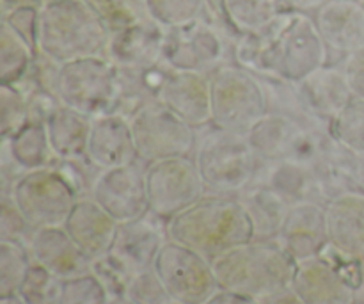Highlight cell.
<instances>
[{
  "label": "cell",
  "instance_id": "cell-52",
  "mask_svg": "<svg viewBox=\"0 0 364 304\" xmlns=\"http://www.w3.org/2000/svg\"><path fill=\"white\" fill-rule=\"evenodd\" d=\"M167 304H181V303H176V301H169Z\"/></svg>",
  "mask_w": 364,
  "mask_h": 304
},
{
  "label": "cell",
  "instance_id": "cell-26",
  "mask_svg": "<svg viewBox=\"0 0 364 304\" xmlns=\"http://www.w3.org/2000/svg\"><path fill=\"white\" fill-rule=\"evenodd\" d=\"M315 171L326 203L343 192L364 194V159L343 148L331 134L316 160Z\"/></svg>",
  "mask_w": 364,
  "mask_h": 304
},
{
  "label": "cell",
  "instance_id": "cell-44",
  "mask_svg": "<svg viewBox=\"0 0 364 304\" xmlns=\"http://www.w3.org/2000/svg\"><path fill=\"white\" fill-rule=\"evenodd\" d=\"M341 70L347 78L352 96L364 100V48L345 57Z\"/></svg>",
  "mask_w": 364,
  "mask_h": 304
},
{
  "label": "cell",
  "instance_id": "cell-3",
  "mask_svg": "<svg viewBox=\"0 0 364 304\" xmlns=\"http://www.w3.org/2000/svg\"><path fill=\"white\" fill-rule=\"evenodd\" d=\"M110 28L85 0H43L38 52L59 64L105 56Z\"/></svg>",
  "mask_w": 364,
  "mask_h": 304
},
{
  "label": "cell",
  "instance_id": "cell-53",
  "mask_svg": "<svg viewBox=\"0 0 364 304\" xmlns=\"http://www.w3.org/2000/svg\"><path fill=\"white\" fill-rule=\"evenodd\" d=\"M361 2H364V0H361Z\"/></svg>",
  "mask_w": 364,
  "mask_h": 304
},
{
  "label": "cell",
  "instance_id": "cell-11",
  "mask_svg": "<svg viewBox=\"0 0 364 304\" xmlns=\"http://www.w3.org/2000/svg\"><path fill=\"white\" fill-rule=\"evenodd\" d=\"M139 160L155 162L191 157L198 148L196 128L159 102H149L130 117Z\"/></svg>",
  "mask_w": 364,
  "mask_h": 304
},
{
  "label": "cell",
  "instance_id": "cell-17",
  "mask_svg": "<svg viewBox=\"0 0 364 304\" xmlns=\"http://www.w3.org/2000/svg\"><path fill=\"white\" fill-rule=\"evenodd\" d=\"M156 102L194 127L212 123V85L210 73L171 70L164 80Z\"/></svg>",
  "mask_w": 364,
  "mask_h": 304
},
{
  "label": "cell",
  "instance_id": "cell-40",
  "mask_svg": "<svg viewBox=\"0 0 364 304\" xmlns=\"http://www.w3.org/2000/svg\"><path fill=\"white\" fill-rule=\"evenodd\" d=\"M91 273L98 278L100 283L103 285V288H105L110 299L127 295L128 285H130L132 278H134L110 255H105L102 256V258L92 260Z\"/></svg>",
  "mask_w": 364,
  "mask_h": 304
},
{
  "label": "cell",
  "instance_id": "cell-35",
  "mask_svg": "<svg viewBox=\"0 0 364 304\" xmlns=\"http://www.w3.org/2000/svg\"><path fill=\"white\" fill-rule=\"evenodd\" d=\"M32 266L27 244L0 241V295L16 294Z\"/></svg>",
  "mask_w": 364,
  "mask_h": 304
},
{
  "label": "cell",
  "instance_id": "cell-36",
  "mask_svg": "<svg viewBox=\"0 0 364 304\" xmlns=\"http://www.w3.org/2000/svg\"><path fill=\"white\" fill-rule=\"evenodd\" d=\"M63 280L32 260L27 276L21 281L16 294L25 304H59Z\"/></svg>",
  "mask_w": 364,
  "mask_h": 304
},
{
  "label": "cell",
  "instance_id": "cell-1",
  "mask_svg": "<svg viewBox=\"0 0 364 304\" xmlns=\"http://www.w3.org/2000/svg\"><path fill=\"white\" fill-rule=\"evenodd\" d=\"M237 64L263 78L299 82L329 61L313 14L283 11L235 43Z\"/></svg>",
  "mask_w": 364,
  "mask_h": 304
},
{
  "label": "cell",
  "instance_id": "cell-47",
  "mask_svg": "<svg viewBox=\"0 0 364 304\" xmlns=\"http://www.w3.org/2000/svg\"><path fill=\"white\" fill-rule=\"evenodd\" d=\"M329 0H284V7L287 11H299V13L315 14L323 4Z\"/></svg>",
  "mask_w": 364,
  "mask_h": 304
},
{
  "label": "cell",
  "instance_id": "cell-10",
  "mask_svg": "<svg viewBox=\"0 0 364 304\" xmlns=\"http://www.w3.org/2000/svg\"><path fill=\"white\" fill-rule=\"evenodd\" d=\"M144 173L149 212L166 223L208 194L194 157L148 162Z\"/></svg>",
  "mask_w": 364,
  "mask_h": 304
},
{
  "label": "cell",
  "instance_id": "cell-24",
  "mask_svg": "<svg viewBox=\"0 0 364 304\" xmlns=\"http://www.w3.org/2000/svg\"><path fill=\"white\" fill-rule=\"evenodd\" d=\"M32 260L60 280L91 271V260L71 241L64 226L39 228L27 241Z\"/></svg>",
  "mask_w": 364,
  "mask_h": 304
},
{
  "label": "cell",
  "instance_id": "cell-33",
  "mask_svg": "<svg viewBox=\"0 0 364 304\" xmlns=\"http://www.w3.org/2000/svg\"><path fill=\"white\" fill-rule=\"evenodd\" d=\"M144 6L148 18L169 31L201 20L206 0H144Z\"/></svg>",
  "mask_w": 364,
  "mask_h": 304
},
{
  "label": "cell",
  "instance_id": "cell-15",
  "mask_svg": "<svg viewBox=\"0 0 364 304\" xmlns=\"http://www.w3.org/2000/svg\"><path fill=\"white\" fill-rule=\"evenodd\" d=\"M167 241L166 221L149 212L141 219L119 224L109 255L135 276L142 271L153 269L156 256Z\"/></svg>",
  "mask_w": 364,
  "mask_h": 304
},
{
  "label": "cell",
  "instance_id": "cell-45",
  "mask_svg": "<svg viewBox=\"0 0 364 304\" xmlns=\"http://www.w3.org/2000/svg\"><path fill=\"white\" fill-rule=\"evenodd\" d=\"M258 304H304V303H302L301 298L295 294L294 288L287 287L283 288V290L267 295V298L258 299Z\"/></svg>",
  "mask_w": 364,
  "mask_h": 304
},
{
  "label": "cell",
  "instance_id": "cell-51",
  "mask_svg": "<svg viewBox=\"0 0 364 304\" xmlns=\"http://www.w3.org/2000/svg\"><path fill=\"white\" fill-rule=\"evenodd\" d=\"M350 304H364V288H361V290L355 294V298L352 299Z\"/></svg>",
  "mask_w": 364,
  "mask_h": 304
},
{
  "label": "cell",
  "instance_id": "cell-42",
  "mask_svg": "<svg viewBox=\"0 0 364 304\" xmlns=\"http://www.w3.org/2000/svg\"><path fill=\"white\" fill-rule=\"evenodd\" d=\"M32 231L34 230L11 194L0 196V241H16L27 244Z\"/></svg>",
  "mask_w": 364,
  "mask_h": 304
},
{
  "label": "cell",
  "instance_id": "cell-34",
  "mask_svg": "<svg viewBox=\"0 0 364 304\" xmlns=\"http://www.w3.org/2000/svg\"><path fill=\"white\" fill-rule=\"evenodd\" d=\"M334 141L364 159V100L354 98L329 123Z\"/></svg>",
  "mask_w": 364,
  "mask_h": 304
},
{
  "label": "cell",
  "instance_id": "cell-37",
  "mask_svg": "<svg viewBox=\"0 0 364 304\" xmlns=\"http://www.w3.org/2000/svg\"><path fill=\"white\" fill-rule=\"evenodd\" d=\"M28 123L27 96L11 84H0V135L11 137Z\"/></svg>",
  "mask_w": 364,
  "mask_h": 304
},
{
  "label": "cell",
  "instance_id": "cell-20",
  "mask_svg": "<svg viewBox=\"0 0 364 304\" xmlns=\"http://www.w3.org/2000/svg\"><path fill=\"white\" fill-rule=\"evenodd\" d=\"M277 241L297 263L322 255L329 248L326 205L320 201L291 205Z\"/></svg>",
  "mask_w": 364,
  "mask_h": 304
},
{
  "label": "cell",
  "instance_id": "cell-29",
  "mask_svg": "<svg viewBox=\"0 0 364 304\" xmlns=\"http://www.w3.org/2000/svg\"><path fill=\"white\" fill-rule=\"evenodd\" d=\"M92 117L60 103L45 121L55 160H84Z\"/></svg>",
  "mask_w": 364,
  "mask_h": 304
},
{
  "label": "cell",
  "instance_id": "cell-49",
  "mask_svg": "<svg viewBox=\"0 0 364 304\" xmlns=\"http://www.w3.org/2000/svg\"><path fill=\"white\" fill-rule=\"evenodd\" d=\"M0 304H25V303L18 294H9V295H0Z\"/></svg>",
  "mask_w": 364,
  "mask_h": 304
},
{
  "label": "cell",
  "instance_id": "cell-28",
  "mask_svg": "<svg viewBox=\"0 0 364 304\" xmlns=\"http://www.w3.org/2000/svg\"><path fill=\"white\" fill-rule=\"evenodd\" d=\"M249 217L255 241H277L290 212V203L263 182H255L238 194Z\"/></svg>",
  "mask_w": 364,
  "mask_h": 304
},
{
  "label": "cell",
  "instance_id": "cell-25",
  "mask_svg": "<svg viewBox=\"0 0 364 304\" xmlns=\"http://www.w3.org/2000/svg\"><path fill=\"white\" fill-rule=\"evenodd\" d=\"M329 246L355 260H364V194L343 192L326 203Z\"/></svg>",
  "mask_w": 364,
  "mask_h": 304
},
{
  "label": "cell",
  "instance_id": "cell-43",
  "mask_svg": "<svg viewBox=\"0 0 364 304\" xmlns=\"http://www.w3.org/2000/svg\"><path fill=\"white\" fill-rule=\"evenodd\" d=\"M6 20L32 48L38 52V28H39V6L38 4H23L2 13Z\"/></svg>",
  "mask_w": 364,
  "mask_h": 304
},
{
  "label": "cell",
  "instance_id": "cell-30",
  "mask_svg": "<svg viewBox=\"0 0 364 304\" xmlns=\"http://www.w3.org/2000/svg\"><path fill=\"white\" fill-rule=\"evenodd\" d=\"M2 146L13 157L21 171H34L52 166L55 157L50 148L45 123H27L11 137L2 139Z\"/></svg>",
  "mask_w": 364,
  "mask_h": 304
},
{
  "label": "cell",
  "instance_id": "cell-6",
  "mask_svg": "<svg viewBox=\"0 0 364 304\" xmlns=\"http://www.w3.org/2000/svg\"><path fill=\"white\" fill-rule=\"evenodd\" d=\"M212 125L220 130L247 132L270 112L267 85L240 64H226L210 73Z\"/></svg>",
  "mask_w": 364,
  "mask_h": 304
},
{
  "label": "cell",
  "instance_id": "cell-8",
  "mask_svg": "<svg viewBox=\"0 0 364 304\" xmlns=\"http://www.w3.org/2000/svg\"><path fill=\"white\" fill-rule=\"evenodd\" d=\"M249 142L262 162L297 160L315 166L322 155L329 132L323 134L297 116L270 110L247 132Z\"/></svg>",
  "mask_w": 364,
  "mask_h": 304
},
{
  "label": "cell",
  "instance_id": "cell-23",
  "mask_svg": "<svg viewBox=\"0 0 364 304\" xmlns=\"http://www.w3.org/2000/svg\"><path fill=\"white\" fill-rule=\"evenodd\" d=\"M64 230L89 260L109 255L119 223L107 214L91 196H82L68 216Z\"/></svg>",
  "mask_w": 364,
  "mask_h": 304
},
{
  "label": "cell",
  "instance_id": "cell-38",
  "mask_svg": "<svg viewBox=\"0 0 364 304\" xmlns=\"http://www.w3.org/2000/svg\"><path fill=\"white\" fill-rule=\"evenodd\" d=\"M100 14L110 32L148 18L144 0H85Z\"/></svg>",
  "mask_w": 364,
  "mask_h": 304
},
{
  "label": "cell",
  "instance_id": "cell-4",
  "mask_svg": "<svg viewBox=\"0 0 364 304\" xmlns=\"http://www.w3.org/2000/svg\"><path fill=\"white\" fill-rule=\"evenodd\" d=\"M220 290L255 301L290 287L297 262L279 241H249L212 260Z\"/></svg>",
  "mask_w": 364,
  "mask_h": 304
},
{
  "label": "cell",
  "instance_id": "cell-9",
  "mask_svg": "<svg viewBox=\"0 0 364 304\" xmlns=\"http://www.w3.org/2000/svg\"><path fill=\"white\" fill-rule=\"evenodd\" d=\"M11 198L32 230L63 226L78 201V194L55 164L25 171L14 180Z\"/></svg>",
  "mask_w": 364,
  "mask_h": 304
},
{
  "label": "cell",
  "instance_id": "cell-27",
  "mask_svg": "<svg viewBox=\"0 0 364 304\" xmlns=\"http://www.w3.org/2000/svg\"><path fill=\"white\" fill-rule=\"evenodd\" d=\"M256 182H263L283 196L290 205L301 201H320L326 205L315 166L297 160H274L259 166Z\"/></svg>",
  "mask_w": 364,
  "mask_h": 304
},
{
  "label": "cell",
  "instance_id": "cell-39",
  "mask_svg": "<svg viewBox=\"0 0 364 304\" xmlns=\"http://www.w3.org/2000/svg\"><path fill=\"white\" fill-rule=\"evenodd\" d=\"M109 299L107 290L91 271L66 278L60 285L59 304H107Z\"/></svg>",
  "mask_w": 364,
  "mask_h": 304
},
{
  "label": "cell",
  "instance_id": "cell-12",
  "mask_svg": "<svg viewBox=\"0 0 364 304\" xmlns=\"http://www.w3.org/2000/svg\"><path fill=\"white\" fill-rule=\"evenodd\" d=\"M153 269L176 303L205 304L219 290L212 262L174 241L164 244Z\"/></svg>",
  "mask_w": 364,
  "mask_h": 304
},
{
  "label": "cell",
  "instance_id": "cell-5",
  "mask_svg": "<svg viewBox=\"0 0 364 304\" xmlns=\"http://www.w3.org/2000/svg\"><path fill=\"white\" fill-rule=\"evenodd\" d=\"M194 159L208 194H242L255 184L262 166L244 132L220 128L198 142Z\"/></svg>",
  "mask_w": 364,
  "mask_h": 304
},
{
  "label": "cell",
  "instance_id": "cell-7",
  "mask_svg": "<svg viewBox=\"0 0 364 304\" xmlns=\"http://www.w3.org/2000/svg\"><path fill=\"white\" fill-rule=\"evenodd\" d=\"M55 93L63 105L89 117L109 114L119 98V68L107 56L64 63L60 64Z\"/></svg>",
  "mask_w": 364,
  "mask_h": 304
},
{
  "label": "cell",
  "instance_id": "cell-50",
  "mask_svg": "<svg viewBox=\"0 0 364 304\" xmlns=\"http://www.w3.org/2000/svg\"><path fill=\"white\" fill-rule=\"evenodd\" d=\"M107 304H135V303L132 301L130 298H127V295H121V298L109 299V303H107Z\"/></svg>",
  "mask_w": 364,
  "mask_h": 304
},
{
  "label": "cell",
  "instance_id": "cell-48",
  "mask_svg": "<svg viewBox=\"0 0 364 304\" xmlns=\"http://www.w3.org/2000/svg\"><path fill=\"white\" fill-rule=\"evenodd\" d=\"M0 2H2V13H6L13 7L23 6V4H38V6H41L43 0H0Z\"/></svg>",
  "mask_w": 364,
  "mask_h": 304
},
{
  "label": "cell",
  "instance_id": "cell-32",
  "mask_svg": "<svg viewBox=\"0 0 364 304\" xmlns=\"http://www.w3.org/2000/svg\"><path fill=\"white\" fill-rule=\"evenodd\" d=\"M224 9L238 34H244L269 23L287 7L284 0H224Z\"/></svg>",
  "mask_w": 364,
  "mask_h": 304
},
{
  "label": "cell",
  "instance_id": "cell-18",
  "mask_svg": "<svg viewBox=\"0 0 364 304\" xmlns=\"http://www.w3.org/2000/svg\"><path fill=\"white\" fill-rule=\"evenodd\" d=\"M85 160L96 171L127 166L139 160L130 120L117 112L92 117Z\"/></svg>",
  "mask_w": 364,
  "mask_h": 304
},
{
  "label": "cell",
  "instance_id": "cell-46",
  "mask_svg": "<svg viewBox=\"0 0 364 304\" xmlns=\"http://www.w3.org/2000/svg\"><path fill=\"white\" fill-rule=\"evenodd\" d=\"M205 304H258V301L251 298H245V295L235 294V292L230 290H217L213 294L212 299H208Z\"/></svg>",
  "mask_w": 364,
  "mask_h": 304
},
{
  "label": "cell",
  "instance_id": "cell-31",
  "mask_svg": "<svg viewBox=\"0 0 364 304\" xmlns=\"http://www.w3.org/2000/svg\"><path fill=\"white\" fill-rule=\"evenodd\" d=\"M36 50L7 23L0 21V82L16 85L31 71Z\"/></svg>",
  "mask_w": 364,
  "mask_h": 304
},
{
  "label": "cell",
  "instance_id": "cell-21",
  "mask_svg": "<svg viewBox=\"0 0 364 304\" xmlns=\"http://www.w3.org/2000/svg\"><path fill=\"white\" fill-rule=\"evenodd\" d=\"M294 84L295 96L306 116L333 121L354 100L345 73L338 66H322Z\"/></svg>",
  "mask_w": 364,
  "mask_h": 304
},
{
  "label": "cell",
  "instance_id": "cell-16",
  "mask_svg": "<svg viewBox=\"0 0 364 304\" xmlns=\"http://www.w3.org/2000/svg\"><path fill=\"white\" fill-rule=\"evenodd\" d=\"M167 31L151 18L110 32L105 56L119 70H148L164 61Z\"/></svg>",
  "mask_w": 364,
  "mask_h": 304
},
{
  "label": "cell",
  "instance_id": "cell-14",
  "mask_svg": "<svg viewBox=\"0 0 364 304\" xmlns=\"http://www.w3.org/2000/svg\"><path fill=\"white\" fill-rule=\"evenodd\" d=\"M91 198L119 224L149 214L146 173L137 162L100 171L91 187Z\"/></svg>",
  "mask_w": 364,
  "mask_h": 304
},
{
  "label": "cell",
  "instance_id": "cell-2",
  "mask_svg": "<svg viewBox=\"0 0 364 304\" xmlns=\"http://www.w3.org/2000/svg\"><path fill=\"white\" fill-rule=\"evenodd\" d=\"M169 241L194 249L212 262L231 248L252 241V228L238 196L205 194L166 223Z\"/></svg>",
  "mask_w": 364,
  "mask_h": 304
},
{
  "label": "cell",
  "instance_id": "cell-19",
  "mask_svg": "<svg viewBox=\"0 0 364 304\" xmlns=\"http://www.w3.org/2000/svg\"><path fill=\"white\" fill-rule=\"evenodd\" d=\"M290 287L304 304H350L359 292L326 253L299 262Z\"/></svg>",
  "mask_w": 364,
  "mask_h": 304
},
{
  "label": "cell",
  "instance_id": "cell-41",
  "mask_svg": "<svg viewBox=\"0 0 364 304\" xmlns=\"http://www.w3.org/2000/svg\"><path fill=\"white\" fill-rule=\"evenodd\" d=\"M127 298H130L135 304H167L173 301L155 269L135 274L128 285Z\"/></svg>",
  "mask_w": 364,
  "mask_h": 304
},
{
  "label": "cell",
  "instance_id": "cell-13",
  "mask_svg": "<svg viewBox=\"0 0 364 304\" xmlns=\"http://www.w3.org/2000/svg\"><path fill=\"white\" fill-rule=\"evenodd\" d=\"M226 36L205 18L185 27L169 28L164 63L171 70L212 73L226 59Z\"/></svg>",
  "mask_w": 364,
  "mask_h": 304
},
{
  "label": "cell",
  "instance_id": "cell-22",
  "mask_svg": "<svg viewBox=\"0 0 364 304\" xmlns=\"http://www.w3.org/2000/svg\"><path fill=\"white\" fill-rule=\"evenodd\" d=\"M329 52L347 57L364 48V2L329 0L313 14Z\"/></svg>",
  "mask_w": 364,
  "mask_h": 304
}]
</instances>
